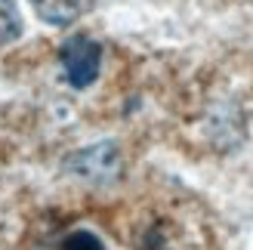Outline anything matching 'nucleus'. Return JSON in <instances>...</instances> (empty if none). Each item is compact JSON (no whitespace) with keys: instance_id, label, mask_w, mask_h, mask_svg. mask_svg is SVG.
<instances>
[{"instance_id":"1","label":"nucleus","mask_w":253,"mask_h":250,"mask_svg":"<svg viewBox=\"0 0 253 250\" xmlns=\"http://www.w3.org/2000/svg\"><path fill=\"white\" fill-rule=\"evenodd\" d=\"M59 65L74 90H86L96 83L99 71H102V46L86 34H74L59 49Z\"/></svg>"},{"instance_id":"2","label":"nucleus","mask_w":253,"mask_h":250,"mask_svg":"<svg viewBox=\"0 0 253 250\" xmlns=\"http://www.w3.org/2000/svg\"><path fill=\"white\" fill-rule=\"evenodd\" d=\"M65 167L74 173V176H81L86 182H111L121 176V152L115 142H96V145H86L81 152H74Z\"/></svg>"},{"instance_id":"3","label":"nucleus","mask_w":253,"mask_h":250,"mask_svg":"<svg viewBox=\"0 0 253 250\" xmlns=\"http://www.w3.org/2000/svg\"><path fill=\"white\" fill-rule=\"evenodd\" d=\"M34 12L41 16L46 25H56V28H65V25L78 22L84 16L86 0H31Z\"/></svg>"},{"instance_id":"4","label":"nucleus","mask_w":253,"mask_h":250,"mask_svg":"<svg viewBox=\"0 0 253 250\" xmlns=\"http://www.w3.org/2000/svg\"><path fill=\"white\" fill-rule=\"evenodd\" d=\"M22 34V12L16 0H0V43H9Z\"/></svg>"},{"instance_id":"5","label":"nucleus","mask_w":253,"mask_h":250,"mask_svg":"<svg viewBox=\"0 0 253 250\" xmlns=\"http://www.w3.org/2000/svg\"><path fill=\"white\" fill-rule=\"evenodd\" d=\"M62 250H105V244L99 241L93 232L78 229V232H71L68 238L62 241Z\"/></svg>"}]
</instances>
